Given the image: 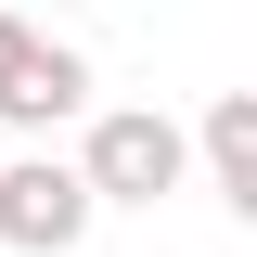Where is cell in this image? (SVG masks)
Returning a JSON list of instances; mask_svg holds the SVG:
<instances>
[{
	"instance_id": "obj_1",
	"label": "cell",
	"mask_w": 257,
	"mask_h": 257,
	"mask_svg": "<svg viewBox=\"0 0 257 257\" xmlns=\"http://www.w3.org/2000/svg\"><path fill=\"white\" fill-rule=\"evenodd\" d=\"M90 180L128 193V206H155V193L180 180V128H167V116H116V128L90 142Z\"/></svg>"
},
{
	"instance_id": "obj_2",
	"label": "cell",
	"mask_w": 257,
	"mask_h": 257,
	"mask_svg": "<svg viewBox=\"0 0 257 257\" xmlns=\"http://www.w3.org/2000/svg\"><path fill=\"white\" fill-rule=\"evenodd\" d=\"M77 219H90V180H64V167H13L0 180V231L13 244H77Z\"/></svg>"
},
{
	"instance_id": "obj_3",
	"label": "cell",
	"mask_w": 257,
	"mask_h": 257,
	"mask_svg": "<svg viewBox=\"0 0 257 257\" xmlns=\"http://www.w3.org/2000/svg\"><path fill=\"white\" fill-rule=\"evenodd\" d=\"M77 90H90V77H77V52H52V39H26V26H0V103H13V116H64Z\"/></svg>"
},
{
	"instance_id": "obj_4",
	"label": "cell",
	"mask_w": 257,
	"mask_h": 257,
	"mask_svg": "<svg viewBox=\"0 0 257 257\" xmlns=\"http://www.w3.org/2000/svg\"><path fill=\"white\" fill-rule=\"evenodd\" d=\"M206 142H219V180H231V193H257V103H244V90L206 116Z\"/></svg>"
}]
</instances>
